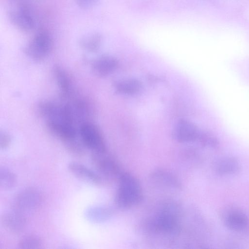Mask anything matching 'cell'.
Listing matches in <instances>:
<instances>
[{"instance_id": "6da1fadb", "label": "cell", "mask_w": 249, "mask_h": 249, "mask_svg": "<svg viewBox=\"0 0 249 249\" xmlns=\"http://www.w3.org/2000/svg\"><path fill=\"white\" fill-rule=\"evenodd\" d=\"M179 206L175 203L167 202L161 206L147 223V230L151 235L165 241H173L180 232Z\"/></svg>"}, {"instance_id": "7a4b0ae2", "label": "cell", "mask_w": 249, "mask_h": 249, "mask_svg": "<svg viewBox=\"0 0 249 249\" xmlns=\"http://www.w3.org/2000/svg\"><path fill=\"white\" fill-rule=\"evenodd\" d=\"M115 201L120 209H127L138 204L142 197V189L138 180L129 173L121 174Z\"/></svg>"}, {"instance_id": "3957f363", "label": "cell", "mask_w": 249, "mask_h": 249, "mask_svg": "<svg viewBox=\"0 0 249 249\" xmlns=\"http://www.w3.org/2000/svg\"><path fill=\"white\" fill-rule=\"evenodd\" d=\"M42 201V195L37 189L26 188L15 196L12 201L11 209L27 218L38 210Z\"/></svg>"}, {"instance_id": "277c9868", "label": "cell", "mask_w": 249, "mask_h": 249, "mask_svg": "<svg viewBox=\"0 0 249 249\" xmlns=\"http://www.w3.org/2000/svg\"><path fill=\"white\" fill-rule=\"evenodd\" d=\"M53 41L50 33L40 29L35 35L24 47L25 53L35 61L45 59L52 52Z\"/></svg>"}, {"instance_id": "5b68a950", "label": "cell", "mask_w": 249, "mask_h": 249, "mask_svg": "<svg viewBox=\"0 0 249 249\" xmlns=\"http://www.w3.org/2000/svg\"><path fill=\"white\" fill-rule=\"evenodd\" d=\"M78 136L86 148L93 152L106 151L102 134L97 126L90 121L84 122L78 128Z\"/></svg>"}, {"instance_id": "8992f818", "label": "cell", "mask_w": 249, "mask_h": 249, "mask_svg": "<svg viewBox=\"0 0 249 249\" xmlns=\"http://www.w3.org/2000/svg\"><path fill=\"white\" fill-rule=\"evenodd\" d=\"M7 12L10 22L19 30L28 32L35 26L34 18L30 11L29 2L10 4Z\"/></svg>"}, {"instance_id": "52a82bcc", "label": "cell", "mask_w": 249, "mask_h": 249, "mask_svg": "<svg viewBox=\"0 0 249 249\" xmlns=\"http://www.w3.org/2000/svg\"><path fill=\"white\" fill-rule=\"evenodd\" d=\"M91 161L97 173L103 179L119 178L121 174L117 164L107 151L92 153Z\"/></svg>"}, {"instance_id": "ba28073f", "label": "cell", "mask_w": 249, "mask_h": 249, "mask_svg": "<svg viewBox=\"0 0 249 249\" xmlns=\"http://www.w3.org/2000/svg\"><path fill=\"white\" fill-rule=\"evenodd\" d=\"M220 216L225 225L233 231H243L249 224L247 215L241 209L236 206L224 207L221 211Z\"/></svg>"}, {"instance_id": "9c48e42d", "label": "cell", "mask_w": 249, "mask_h": 249, "mask_svg": "<svg viewBox=\"0 0 249 249\" xmlns=\"http://www.w3.org/2000/svg\"><path fill=\"white\" fill-rule=\"evenodd\" d=\"M68 168L73 176L84 181L97 186L104 182V179L98 173L83 164L72 161L69 164Z\"/></svg>"}, {"instance_id": "30bf717a", "label": "cell", "mask_w": 249, "mask_h": 249, "mask_svg": "<svg viewBox=\"0 0 249 249\" xmlns=\"http://www.w3.org/2000/svg\"><path fill=\"white\" fill-rule=\"evenodd\" d=\"M1 220L4 227L9 232L18 234L25 229L27 217L11 209L2 215Z\"/></svg>"}, {"instance_id": "8fae6325", "label": "cell", "mask_w": 249, "mask_h": 249, "mask_svg": "<svg viewBox=\"0 0 249 249\" xmlns=\"http://www.w3.org/2000/svg\"><path fill=\"white\" fill-rule=\"evenodd\" d=\"M216 173L222 176L235 175L241 170V165L237 159L226 157L218 160L214 164Z\"/></svg>"}, {"instance_id": "7c38bea8", "label": "cell", "mask_w": 249, "mask_h": 249, "mask_svg": "<svg viewBox=\"0 0 249 249\" xmlns=\"http://www.w3.org/2000/svg\"><path fill=\"white\" fill-rule=\"evenodd\" d=\"M174 135L178 142H188L197 138V131L192 123L186 120H181L178 123L174 129Z\"/></svg>"}, {"instance_id": "4fadbf2b", "label": "cell", "mask_w": 249, "mask_h": 249, "mask_svg": "<svg viewBox=\"0 0 249 249\" xmlns=\"http://www.w3.org/2000/svg\"><path fill=\"white\" fill-rule=\"evenodd\" d=\"M117 66V61L115 58L109 55H103L93 61L91 69L95 74L103 77L110 74Z\"/></svg>"}, {"instance_id": "5bb4252c", "label": "cell", "mask_w": 249, "mask_h": 249, "mask_svg": "<svg viewBox=\"0 0 249 249\" xmlns=\"http://www.w3.org/2000/svg\"><path fill=\"white\" fill-rule=\"evenodd\" d=\"M112 214V210L110 208L97 206L91 207L87 209L85 216L89 222L98 223L107 220Z\"/></svg>"}, {"instance_id": "9a60e30c", "label": "cell", "mask_w": 249, "mask_h": 249, "mask_svg": "<svg viewBox=\"0 0 249 249\" xmlns=\"http://www.w3.org/2000/svg\"><path fill=\"white\" fill-rule=\"evenodd\" d=\"M53 73L62 96L64 98H68L72 92L71 82L68 74L59 66L54 67Z\"/></svg>"}, {"instance_id": "2e32d148", "label": "cell", "mask_w": 249, "mask_h": 249, "mask_svg": "<svg viewBox=\"0 0 249 249\" xmlns=\"http://www.w3.org/2000/svg\"><path fill=\"white\" fill-rule=\"evenodd\" d=\"M102 42V36L98 33H91L87 34L79 39V46L83 49L89 52H96L100 48Z\"/></svg>"}, {"instance_id": "e0dca14e", "label": "cell", "mask_w": 249, "mask_h": 249, "mask_svg": "<svg viewBox=\"0 0 249 249\" xmlns=\"http://www.w3.org/2000/svg\"><path fill=\"white\" fill-rule=\"evenodd\" d=\"M15 174L8 168L1 167L0 168V187L3 191L12 189L17 183Z\"/></svg>"}, {"instance_id": "ac0fdd59", "label": "cell", "mask_w": 249, "mask_h": 249, "mask_svg": "<svg viewBox=\"0 0 249 249\" xmlns=\"http://www.w3.org/2000/svg\"><path fill=\"white\" fill-rule=\"evenodd\" d=\"M119 92L133 94L138 92L141 88V83L135 79H126L118 82L115 86Z\"/></svg>"}, {"instance_id": "d6986e66", "label": "cell", "mask_w": 249, "mask_h": 249, "mask_svg": "<svg viewBox=\"0 0 249 249\" xmlns=\"http://www.w3.org/2000/svg\"><path fill=\"white\" fill-rule=\"evenodd\" d=\"M42 245V239L35 234L24 236L19 240L18 244L19 248L24 249H39L41 248Z\"/></svg>"}, {"instance_id": "ffe728a7", "label": "cell", "mask_w": 249, "mask_h": 249, "mask_svg": "<svg viewBox=\"0 0 249 249\" xmlns=\"http://www.w3.org/2000/svg\"><path fill=\"white\" fill-rule=\"evenodd\" d=\"M77 5L81 9H88L93 7L99 0H74Z\"/></svg>"}, {"instance_id": "44dd1931", "label": "cell", "mask_w": 249, "mask_h": 249, "mask_svg": "<svg viewBox=\"0 0 249 249\" xmlns=\"http://www.w3.org/2000/svg\"><path fill=\"white\" fill-rule=\"evenodd\" d=\"M11 139L9 134L4 132H0V147L1 149L7 148L11 143Z\"/></svg>"}]
</instances>
